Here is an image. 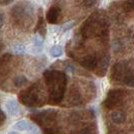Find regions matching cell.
<instances>
[{
	"instance_id": "6da1fadb",
	"label": "cell",
	"mask_w": 134,
	"mask_h": 134,
	"mask_svg": "<svg viewBox=\"0 0 134 134\" xmlns=\"http://www.w3.org/2000/svg\"><path fill=\"white\" fill-rule=\"evenodd\" d=\"M34 13V6L29 2H21L19 4H16L11 10V15L13 19L17 21L18 24H24V25H26L27 21H29V23L32 22ZM27 25L29 24L27 23Z\"/></svg>"
},
{
	"instance_id": "7a4b0ae2",
	"label": "cell",
	"mask_w": 134,
	"mask_h": 134,
	"mask_svg": "<svg viewBox=\"0 0 134 134\" xmlns=\"http://www.w3.org/2000/svg\"><path fill=\"white\" fill-rule=\"evenodd\" d=\"M13 128L17 131H23V132H29L31 134H38V129L34 126V124L27 122V121L21 120L16 122L13 125Z\"/></svg>"
},
{
	"instance_id": "3957f363",
	"label": "cell",
	"mask_w": 134,
	"mask_h": 134,
	"mask_svg": "<svg viewBox=\"0 0 134 134\" xmlns=\"http://www.w3.org/2000/svg\"><path fill=\"white\" fill-rule=\"evenodd\" d=\"M43 48V40L40 34H35L31 40V51L32 53H40Z\"/></svg>"
},
{
	"instance_id": "277c9868",
	"label": "cell",
	"mask_w": 134,
	"mask_h": 134,
	"mask_svg": "<svg viewBox=\"0 0 134 134\" xmlns=\"http://www.w3.org/2000/svg\"><path fill=\"white\" fill-rule=\"evenodd\" d=\"M60 14V9L57 6H53L49 8L47 14V19L49 23H57Z\"/></svg>"
},
{
	"instance_id": "5b68a950",
	"label": "cell",
	"mask_w": 134,
	"mask_h": 134,
	"mask_svg": "<svg viewBox=\"0 0 134 134\" xmlns=\"http://www.w3.org/2000/svg\"><path fill=\"white\" fill-rule=\"evenodd\" d=\"M6 109L8 110V112L11 115H17L19 113V107L18 104L14 100H10L6 103Z\"/></svg>"
},
{
	"instance_id": "8992f818",
	"label": "cell",
	"mask_w": 134,
	"mask_h": 134,
	"mask_svg": "<svg viewBox=\"0 0 134 134\" xmlns=\"http://www.w3.org/2000/svg\"><path fill=\"white\" fill-rule=\"evenodd\" d=\"M35 31L38 32L41 37H44L46 32H47V28H46V23L43 22L42 17H40V20L36 24V28H35Z\"/></svg>"
},
{
	"instance_id": "52a82bcc",
	"label": "cell",
	"mask_w": 134,
	"mask_h": 134,
	"mask_svg": "<svg viewBox=\"0 0 134 134\" xmlns=\"http://www.w3.org/2000/svg\"><path fill=\"white\" fill-rule=\"evenodd\" d=\"M49 54L54 58H60V55L63 54V48L60 46H54L49 49Z\"/></svg>"
},
{
	"instance_id": "ba28073f",
	"label": "cell",
	"mask_w": 134,
	"mask_h": 134,
	"mask_svg": "<svg viewBox=\"0 0 134 134\" xmlns=\"http://www.w3.org/2000/svg\"><path fill=\"white\" fill-rule=\"evenodd\" d=\"M14 85L16 87H21L23 85H25L27 83V79L24 76H17L15 79H14Z\"/></svg>"
},
{
	"instance_id": "9c48e42d",
	"label": "cell",
	"mask_w": 134,
	"mask_h": 134,
	"mask_svg": "<svg viewBox=\"0 0 134 134\" xmlns=\"http://www.w3.org/2000/svg\"><path fill=\"white\" fill-rule=\"evenodd\" d=\"M15 54H25V47L22 43H16L13 47Z\"/></svg>"
},
{
	"instance_id": "30bf717a",
	"label": "cell",
	"mask_w": 134,
	"mask_h": 134,
	"mask_svg": "<svg viewBox=\"0 0 134 134\" xmlns=\"http://www.w3.org/2000/svg\"><path fill=\"white\" fill-rule=\"evenodd\" d=\"M125 11H134V0H127L124 4Z\"/></svg>"
},
{
	"instance_id": "8fae6325",
	"label": "cell",
	"mask_w": 134,
	"mask_h": 134,
	"mask_svg": "<svg viewBox=\"0 0 134 134\" xmlns=\"http://www.w3.org/2000/svg\"><path fill=\"white\" fill-rule=\"evenodd\" d=\"M97 1H98V0H83V3H84L85 6L90 7V6H93Z\"/></svg>"
},
{
	"instance_id": "7c38bea8",
	"label": "cell",
	"mask_w": 134,
	"mask_h": 134,
	"mask_svg": "<svg viewBox=\"0 0 134 134\" xmlns=\"http://www.w3.org/2000/svg\"><path fill=\"white\" fill-rule=\"evenodd\" d=\"M74 22H69V23H67V24H65L64 26H63V31H67V30H69V29H71L72 27L74 26Z\"/></svg>"
},
{
	"instance_id": "4fadbf2b",
	"label": "cell",
	"mask_w": 134,
	"mask_h": 134,
	"mask_svg": "<svg viewBox=\"0 0 134 134\" xmlns=\"http://www.w3.org/2000/svg\"><path fill=\"white\" fill-rule=\"evenodd\" d=\"M5 121V114L0 110V125Z\"/></svg>"
},
{
	"instance_id": "5bb4252c",
	"label": "cell",
	"mask_w": 134,
	"mask_h": 134,
	"mask_svg": "<svg viewBox=\"0 0 134 134\" xmlns=\"http://www.w3.org/2000/svg\"><path fill=\"white\" fill-rule=\"evenodd\" d=\"M3 23H4V14L0 12V28L3 26Z\"/></svg>"
},
{
	"instance_id": "9a60e30c",
	"label": "cell",
	"mask_w": 134,
	"mask_h": 134,
	"mask_svg": "<svg viewBox=\"0 0 134 134\" xmlns=\"http://www.w3.org/2000/svg\"><path fill=\"white\" fill-rule=\"evenodd\" d=\"M12 0H0V5H2V4H8Z\"/></svg>"
},
{
	"instance_id": "2e32d148",
	"label": "cell",
	"mask_w": 134,
	"mask_h": 134,
	"mask_svg": "<svg viewBox=\"0 0 134 134\" xmlns=\"http://www.w3.org/2000/svg\"><path fill=\"white\" fill-rule=\"evenodd\" d=\"M3 48H4V44H3V43L0 41V53L2 52V49H3Z\"/></svg>"
},
{
	"instance_id": "e0dca14e",
	"label": "cell",
	"mask_w": 134,
	"mask_h": 134,
	"mask_svg": "<svg viewBox=\"0 0 134 134\" xmlns=\"http://www.w3.org/2000/svg\"><path fill=\"white\" fill-rule=\"evenodd\" d=\"M8 134H18L17 132H9Z\"/></svg>"
}]
</instances>
